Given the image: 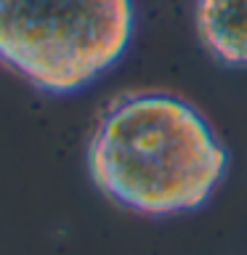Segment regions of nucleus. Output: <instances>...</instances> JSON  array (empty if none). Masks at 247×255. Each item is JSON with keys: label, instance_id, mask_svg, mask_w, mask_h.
I'll return each mask as SVG.
<instances>
[{"label": "nucleus", "instance_id": "f257e3e1", "mask_svg": "<svg viewBox=\"0 0 247 255\" xmlns=\"http://www.w3.org/2000/svg\"><path fill=\"white\" fill-rule=\"evenodd\" d=\"M226 162L207 120L189 101L159 91L115 99L88 141L96 189L151 218L202 207L226 175Z\"/></svg>", "mask_w": 247, "mask_h": 255}, {"label": "nucleus", "instance_id": "7ed1b4c3", "mask_svg": "<svg viewBox=\"0 0 247 255\" xmlns=\"http://www.w3.org/2000/svg\"><path fill=\"white\" fill-rule=\"evenodd\" d=\"M199 43L226 67H247V0H197Z\"/></svg>", "mask_w": 247, "mask_h": 255}, {"label": "nucleus", "instance_id": "f03ea898", "mask_svg": "<svg viewBox=\"0 0 247 255\" xmlns=\"http://www.w3.org/2000/svg\"><path fill=\"white\" fill-rule=\"evenodd\" d=\"M133 37V0H0V64L51 96L93 85Z\"/></svg>", "mask_w": 247, "mask_h": 255}]
</instances>
